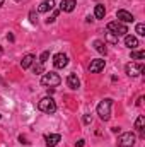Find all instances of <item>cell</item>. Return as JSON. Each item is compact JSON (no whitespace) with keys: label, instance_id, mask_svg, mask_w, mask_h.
<instances>
[{"label":"cell","instance_id":"obj_24","mask_svg":"<svg viewBox=\"0 0 145 147\" xmlns=\"http://www.w3.org/2000/svg\"><path fill=\"white\" fill-rule=\"evenodd\" d=\"M34 74H44V69H43V63H39L34 67Z\"/></svg>","mask_w":145,"mask_h":147},{"label":"cell","instance_id":"obj_19","mask_svg":"<svg viewBox=\"0 0 145 147\" xmlns=\"http://www.w3.org/2000/svg\"><path fill=\"white\" fill-rule=\"evenodd\" d=\"M132 58H133V60H144L145 51L144 50H132Z\"/></svg>","mask_w":145,"mask_h":147},{"label":"cell","instance_id":"obj_7","mask_svg":"<svg viewBox=\"0 0 145 147\" xmlns=\"http://www.w3.org/2000/svg\"><path fill=\"white\" fill-rule=\"evenodd\" d=\"M67 63H68V57L65 53H56L53 57V65L56 69H63V67H67Z\"/></svg>","mask_w":145,"mask_h":147},{"label":"cell","instance_id":"obj_2","mask_svg":"<svg viewBox=\"0 0 145 147\" xmlns=\"http://www.w3.org/2000/svg\"><path fill=\"white\" fill-rule=\"evenodd\" d=\"M41 84L44 87H56V86L62 84V77L55 72H48L41 77Z\"/></svg>","mask_w":145,"mask_h":147},{"label":"cell","instance_id":"obj_5","mask_svg":"<svg viewBox=\"0 0 145 147\" xmlns=\"http://www.w3.org/2000/svg\"><path fill=\"white\" fill-rule=\"evenodd\" d=\"M137 142V135L133 132H125L118 137V146L119 147H133Z\"/></svg>","mask_w":145,"mask_h":147},{"label":"cell","instance_id":"obj_15","mask_svg":"<svg viewBox=\"0 0 145 147\" xmlns=\"http://www.w3.org/2000/svg\"><path fill=\"white\" fill-rule=\"evenodd\" d=\"M125 45L130 48V50H135L137 46H138V39L135 36H130V34H126L125 36Z\"/></svg>","mask_w":145,"mask_h":147},{"label":"cell","instance_id":"obj_4","mask_svg":"<svg viewBox=\"0 0 145 147\" xmlns=\"http://www.w3.org/2000/svg\"><path fill=\"white\" fill-rule=\"evenodd\" d=\"M108 31L113 33L114 36H126L128 28H126V24H123V22H119V21H113V22L108 24Z\"/></svg>","mask_w":145,"mask_h":147},{"label":"cell","instance_id":"obj_25","mask_svg":"<svg viewBox=\"0 0 145 147\" xmlns=\"http://www.w3.org/2000/svg\"><path fill=\"white\" fill-rule=\"evenodd\" d=\"M29 19H31V22H34V24H36V22H38V16H36V12H31V14H29Z\"/></svg>","mask_w":145,"mask_h":147},{"label":"cell","instance_id":"obj_12","mask_svg":"<svg viewBox=\"0 0 145 147\" xmlns=\"http://www.w3.org/2000/svg\"><path fill=\"white\" fill-rule=\"evenodd\" d=\"M77 5V0H62L60 2V10L63 12H72Z\"/></svg>","mask_w":145,"mask_h":147},{"label":"cell","instance_id":"obj_28","mask_svg":"<svg viewBox=\"0 0 145 147\" xmlns=\"http://www.w3.org/2000/svg\"><path fill=\"white\" fill-rule=\"evenodd\" d=\"M2 53H3V50H2V46H0V55H2Z\"/></svg>","mask_w":145,"mask_h":147},{"label":"cell","instance_id":"obj_30","mask_svg":"<svg viewBox=\"0 0 145 147\" xmlns=\"http://www.w3.org/2000/svg\"><path fill=\"white\" fill-rule=\"evenodd\" d=\"M0 118H2V115H0Z\"/></svg>","mask_w":145,"mask_h":147},{"label":"cell","instance_id":"obj_23","mask_svg":"<svg viewBox=\"0 0 145 147\" xmlns=\"http://www.w3.org/2000/svg\"><path fill=\"white\" fill-rule=\"evenodd\" d=\"M137 34L138 36H145V24H137Z\"/></svg>","mask_w":145,"mask_h":147},{"label":"cell","instance_id":"obj_27","mask_svg":"<svg viewBox=\"0 0 145 147\" xmlns=\"http://www.w3.org/2000/svg\"><path fill=\"white\" fill-rule=\"evenodd\" d=\"M84 142H85V140H82V139H80L79 142H75V147H84Z\"/></svg>","mask_w":145,"mask_h":147},{"label":"cell","instance_id":"obj_6","mask_svg":"<svg viewBox=\"0 0 145 147\" xmlns=\"http://www.w3.org/2000/svg\"><path fill=\"white\" fill-rule=\"evenodd\" d=\"M125 70H126V74H128L130 77H137V75H140V74L145 70V67H144V63H135V62H132V63H126Z\"/></svg>","mask_w":145,"mask_h":147},{"label":"cell","instance_id":"obj_18","mask_svg":"<svg viewBox=\"0 0 145 147\" xmlns=\"http://www.w3.org/2000/svg\"><path fill=\"white\" fill-rule=\"evenodd\" d=\"M94 48H96V50H97V51H99L101 55H106V53H108L106 43H103L101 39H96V41H94Z\"/></svg>","mask_w":145,"mask_h":147},{"label":"cell","instance_id":"obj_29","mask_svg":"<svg viewBox=\"0 0 145 147\" xmlns=\"http://www.w3.org/2000/svg\"><path fill=\"white\" fill-rule=\"evenodd\" d=\"M2 5H3V0H0V7H2Z\"/></svg>","mask_w":145,"mask_h":147},{"label":"cell","instance_id":"obj_26","mask_svg":"<svg viewBox=\"0 0 145 147\" xmlns=\"http://www.w3.org/2000/svg\"><path fill=\"white\" fill-rule=\"evenodd\" d=\"M84 123H85V125L92 123V116H91V115H85V116H84Z\"/></svg>","mask_w":145,"mask_h":147},{"label":"cell","instance_id":"obj_10","mask_svg":"<svg viewBox=\"0 0 145 147\" xmlns=\"http://www.w3.org/2000/svg\"><path fill=\"white\" fill-rule=\"evenodd\" d=\"M44 140H46V146L48 147H55V146H58V142L62 140V135L60 134H51V135H46Z\"/></svg>","mask_w":145,"mask_h":147},{"label":"cell","instance_id":"obj_13","mask_svg":"<svg viewBox=\"0 0 145 147\" xmlns=\"http://www.w3.org/2000/svg\"><path fill=\"white\" fill-rule=\"evenodd\" d=\"M55 0H44V2H41L39 3V7H38V12H48V10H53L55 9Z\"/></svg>","mask_w":145,"mask_h":147},{"label":"cell","instance_id":"obj_8","mask_svg":"<svg viewBox=\"0 0 145 147\" xmlns=\"http://www.w3.org/2000/svg\"><path fill=\"white\" fill-rule=\"evenodd\" d=\"M104 67H106V60L97 58V60H92V62H91L89 70H91L92 74H97V72H101V70H104Z\"/></svg>","mask_w":145,"mask_h":147},{"label":"cell","instance_id":"obj_16","mask_svg":"<svg viewBox=\"0 0 145 147\" xmlns=\"http://www.w3.org/2000/svg\"><path fill=\"white\" fill-rule=\"evenodd\" d=\"M135 128L140 132V135L144 137V128H145V116L144 115H140L138 118H137V121H135Z\"/></svg>","mask_w":145,"mask_h":147},{"label":"cell","instance_id":"obj_21","mask_svg":"<svg viewBox=\"0 0 145 147\" xmlns=\"http://www.w3.org/2000/svg\"><path fill=\"white\" fill-rule=\"evenodd\" d=\"M106 39H108V43H113V45H116L118 43V36H114L113 33H106Z\"/></svg>","mask_w":145,"mask_h":147},{"label":"cell","instance_id":"obj_20","mask_svg":"<svg viewBox=\"0 0 145 147\" xmlns=\"http://www.w3.org/2000/svg\"><path fill=\"white\" fill-rule=\"evenodd\" d=\"M58 12H60L58 9H53V12H51V16H50V17L46 19V22H48V24H50V22H55V19L58 17Z\"/></svg>","mask_w":145,"mask_h":147},{"label":"cell","instance_id":"obj_22","mask_svg":"<svg viewBox=\"0 0 145 147\" xmlns=\"http://www.w3.org/2000/svg\"><path fill=\"white\" fill-rule=\"evenodd\" d=\"M48 58H50V51H43L41 57H39V63H46Z\"/></svg>","mask_w":145,"mask_h":147},{"label":"cell","instance_id":"obj_14","mask_svg":"<svg viewBox=\"0 0 145 147\" xmlns=\"http://www.w3.org/2000/svg\"><path fill=\"white\" fill-rule=\"evenodd\" d=\"M33 62H34V55L28 53L26 57H22V60H21V67H22V69H29V67L33 65Z\"/></svg>","mask_w":145,"mask_h":147},{"label":"cell","instance_id":"obj_17","mask_svg":"<svg viewBox=\"0 0 145 147\" xmlns=\"http://www.w3.org/2000/svg\"><path fill=\"white\" fill-rule=\"evenodd\" d=\"M94 16H96V19H104V16H106V9H104V5L97 3L96 9H94Z\"/></svg>","mask_w":145,"mask_h":147},{"label":"cell","instance_id":"obj_3","mask_svg":"<svg viewBox=\"0 0 145 147\" xmlns=\"http://www.w3.org/2000/svg\"><path fill=\"white\" fill-rule=\"evenodd\" d=\"M38 108H39V111H43V113L53 115V113L56 111V103H55V99H53V98L46 96V98H43V99L38 103Z\"/></svg>","mask_w":145,"mask_h":147},{"label":"cell","instance_id":"obj_9","mask_svg":"<svg viewBox=\"0 0 145 147\" xmlns=\"http://www.w3.org/2000/svg\"><path fill=\"white\" fill-rule=\"evenodd\" d=\"M116 17H118V21L123 22V24H126V22H133V21H135L133 14H130L128 10H123V9L116 12Z\"/></svg>","mask_w":145,"mask_h":147},{"label":"cell","instance_id":"obj_1","mask_svg":"<svg viewBox=\"0 0 145 147\" xmlns=\"http://www.w3.org/2000/svg\"><path fill=\"white\" fill-rule=\"evenodd\" d=\"M111 106H113V99L111 98H106L103 99L99 105H97V115L103 121H108L111 118Z\"/></svg>","mask_w":145,"mask_h":147},{"label":"cell","instance_id":"obj_11","mask_svg":"<svg viewBox=\"0 0 145 147\" xmlns=\"http://www.w3.org/2000/svg\"><path fill=\"white\" fill-rule=\"evenodd\" d=\"M67 86H68L72 91H77V89L80 87V80H79V77H77L75 74H70V75L67 77Z\"/></svg>","mask_w":145,"mask_h":147}]
</instances>
